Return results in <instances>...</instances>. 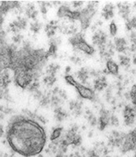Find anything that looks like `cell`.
Returning a JSON list of instances; mask_svg holds the SVG:
<instances>
[{"instance_id": "6da1fadb", "label": "cell", "mask_w": 136, "mask_h": 157, "mask_svg": "<svg viewBox=\"0 0 136 157\" xmlns=\"http://www.w3.org/2000/svg\"><path fill=\"white\" fill-rule=\"evenodd\" d=\"M7 140L12 150L29 157L40 154L46 142L45 129L34 120L17 115L10 120Z\"/></svg>"}, {"instance_id": "7a4b0ae2", "label": "cell", "mask_w": 136, "mask_h": 157, "mask_svg": "<svg viewBox=\"0 0 136 157\" xmlns=\"http://www.w3.org/2000/svg\"><path fill=\"white\" fill-rule=\"evenodd\" d=\"M64 79H65L66 83L68 84L75 88L80 98H83V99H86V100H90L91 101H97L95 91L89 88V87H86V86L80 83L78 80H76L72 75H65L64 76Z\"/></svg>"}, {"instance_id": "3957f363", "label": "cell", "mask_w": 136, "mask_h": 157, "mask_svg": "<svg viewBox=\"0 0 136 157\" xmlns=\"http://www.w3.org/2000/svg\"><path fill=\"white\" fill-rule=\"evenodd\" d=\"M68 42L73 46L74 50L83 52V53L86 54L88 56H92L95 52V48L86 41L83 33L73 34V36L68 39Z\"/></svg>"}, {"instance_id": "277c9868", "label": "cell", "mask_w": 136, "mask_h": 157, "mask_svg": "<svg viewBox=\"0 0 136 157\" xmlns=\"http://www.w3.org/2000/svg\"><path fill=\"white\" fill-rule=\"evenodd\" d=\"M97 4V2H90L86 7L83 8V10H80V17H79L78 21H80L81 26H82L83 30H85L90 26L91 19L96 12V8H97L96 5Z\"/></svg>"}, {"instance_id": "5b68a950", "label": "cell", "mask_w": 136, "mask_h": 157, "mask_svg": "<svg viewBox=\"0 0 136 157\" xmlns=\"http://www.w3.org/2000/svg\"><path fill=\"white\" fill-rule=\"evenodd\" d=\"M79 127L77 124H73L64 135V139L65 140L68 146L73 145V147H80L83 142V137L78 133Z\"/></svg>"}, {"instance_id": "8992f818", "label": "cell", "mask_w": 136, "mask_h": 157, "mask_svg": "<svg viewBox=\"0 0 136 157\" xmlns=\"http://www.w3.org/2000/svg\"><path fill=\"white\" fill-rule=\"evenodd\" d=\"M34 80H37V78L32 73L24 71H15V83L20 88L26 89Z\"/></svg>"}, {"instance_id": "52a82bcc", "label": "cell", "mask_w": 136, "mask_h": 157, "mask_svg": "<svg viewBox=\"0 0 136 157\" xmlns=\"http://www.w3.org/2000/svg\"><path fill=\"white\" fill-rule=\"evenodd\" d=\"M57 17L60 18H68L69 21H76L80 17V10H71L67 5H61L57 11Z\"/></svg>"}, {"instance_id": "ba28073f", "label": "cell", "mask_w": 136, "mask_h": 157, "mask_svg": "<svg viewBox=\"0 0 136 157\" xmlns=\"http://www.w3.org/2000/svg\"><path fill=\"white\" fill-rule=\"evenodd\" d=\"M120 149L123 154L135 150V129L132 130L129 133H126L124 141L120 147Z\"/></svg>"}, {"instance_id": "9c48e42d", "label": "cell", "mask_w": 136, "mask_h": 157, "mask_svg": "<svg viewBox=\"0 0 136 157\" xmlns=\"http://www.w3.org/2000/svg\"><path fill=\"white\" fill-rule=\"evenodd\" d=\"M126 133L120 132L117 130H112L108 136V145L112 147H120L124 141Z\"/></svg>"}, {"instance_id": "30bf717a", "label": "cell", "mask_w": 136, "mask_h": 157, "mask_svg": "<svg viewBox=\"0 0 136 157\" xmlns=\"http://www.w3.org/2000/svg\"><path fill=\"white\" fill-rule=\"evenodd\" d=\"M125 124L127 126H133L135 122V107L127 105L123 110Z\"/></svg>"}, {"instance_id": "8fae6325", "label": "cell", "mask_w": 136, "mask_h": 157, "mask_svg": "<svg viewBox=\"0 0 136 157\" xmlns=\"http://www.w3.org/2000/svg\"><path fill=\"white\" fill-rule=\"evenodd\" d=\"M27 25H28V21L26 18L21 17H17V19L15 20L14 21H12L9 25L10 30L13 32L15 34H19L20 30L26 29Z\"/></svg>"}, {"instance_id": "7c38bea8", "label": "cell", "mask_w": 136, "mask_h": 157, "mask_svg": "<svg viewBox=\"0 0 136 157\" xmlns=\"http://www.w3.org/2000/svg\"><path fill=\"white\" fill-rule=\"evenodd\" d=\"M100 49V54L101 58L105 59L106 61L110 60L113 55H114V45L111 41L107 42V44L99 48Z\"/></svg>"}, {"instance_id": "4fadbf2b", "label": "cell", "mask_w": 136, "mask_h": 157, "mask_svg": "<svg viewBox=\"0 0 136 157\" xmlns=\"http://www.w3.org/2000/svg\"><path fill=\"white\" fill-rule=\"evenodd\" d=\"M108 34L102 29H98L92 36V43L94 45L100 48L107 44Z\"/></svg>"}, {"instance_id": "5bb4252c", "label": "cell", "mask_w": 136, "mask_h": 157, "mask_svg": "<svg viewBox=\"0 0 136 157\" xmlns=\"http://www.w3.org/2000/svg\"><path fill=\"white\" fill-rule=\"evenodd\" d=\"M111 114L109 110H106L105 108H102L100 111V118L98 120V124L100 130L103 131L106 128L108 125L109 124V120Z\"/></svg>"}, {"instance_id": "9a60e30c", "label": "cell", "mask_w": 136, "mask_h": 157, "mask_svg": "<svg viewBox=\"0 0 136 157\" xmlns=\"http://www.w3.org/2000/svg\"><path fill=\"white\" fill-rule=\"evenodd\" d=\"M61 44V39L60 37L56 38H51L50 39V43H49V49L48 51L46 52V56L48 57H56V52L58 49V46Z\"/></svg>"}, {"instance_id": "2e32d148", "label": "cell", "mask_w": 136, "mask_h": 157, "mask_svg": "<svg viewBox=\"0 0 136 157\" xmlns=\"http://www.w3.org/2000/svg\"><path fill=\"white\" fill-rule=\"evenodd\" d=\"M114 49L120 53H126L128 50V43L125 38L116 37L114 39Z\"/></svg>"}, {"instance_id": "e0dca14e", "label": "cell", "mask_w": 136, "mask_h": 157, "mask_svg": "<svg viewBox=\"0 0 136 157\" xmlns=\"http://www.w3.org/2000/svg\"><path fill=\"white\" fill-rule=\"evenodd\" d=\"M76 78L80 81L79 83L86 85L87 84L88 79L90 78V69L87 67H82L75 73Z\"/></svg>"}, {"instance_id": "ac0fdd59", "label": "cell", "mask_w": 136, "mask_h": 157, "mask_svg": "<svg viewBox=\"0 0 136 157\" xmlns=\"http://www.w3.org/2000/svg\"><path fill=\"white\" fill-rule=\"evenodd\" d=\"M69 110L74 116L78 117L83 114V102L79 100H71L69 101Z\"/></svg>"}, {"instance_id": "d6986e66", "label": "cell", "mask_w": 136, "mask_h": 157, "mask_svg": "<svg viewBox=\"0 0 136 157\" xmlns=\"http://www.w3.org/2000/svg\"><path fill=\"white\" fill-rule=\"evenodd\" d=\"M11 75L7 69H4L0 73V90L7 89L8 85L11 83Z\"/></svg>"}, {"instance_id": "ffe728a7", "label": "cell", "mask_w": 136, "mask_h": 157, "mask_svg": "<svg viewBox=\"0 0 136 157\" xmlns=\"http://www.w3.org/2000/svg\"><path fill=\"white\" fill-rule=\"evenodd\" d=\"M117 8H118L120 16L125 21H127L128 19H130V4L128 2H119V3H117Z\"/></svg>"}, {"instance_id": "44dd1931", "label": "cell", "mask_w": 136, "mask_h": 157, "mask_svg": "<svg viewBox=\"0 0 136 157\" xmlns=\"http://www.w3.org/2000/svg\"><path fill=\"white\" fill-rule=\"evenodd\" d=\"M58 28L59 22L57 21H51L45 25L44 30H45L46 36L48 37L49 39H51V38H53L54 35L56 34V32Z\"/></svg>"}, {"instance_id": "7402d4cb", "label": "cell", "mask_w": 136, "mask_h": 157, "mask_svg": "<svg viewBox=\"0 0 136 157\" xmlns=\"http://www.w3.org/2000/svg\"><path fill=\"white\" fill-rule=\"evenodd\" d=\"M93 86H94V90L95 91H103L105 88L108 87L107 78L105 75H100L97 78H95L93 82Z\"/></svg>"}, {"instance_id": "603a6c76", "label": "cell", "mask_w": 136, "mask_h": 157, "mask_svg": "<svg viewBox=\"0 0 136 157\" xmlns=\"http://www.w3.org/2000/svg\"><path fill=\"white\" fill-rule=\"evenodd\" d=\"M104 72L108 75H117L119 73V66H117V64L115 61L110 59L106 61V70H105Z\"/></svg>"}, {"instance_id": "cb8c5ba5", "label": "cell", "mask_w": 136, "mask_h": 157, "mask_svg": "<svg viewBox=\"0 0 136 157\" xmlns=\"http://www.w3.org/2000/svg\"><path fill=\"white\" fill-rule=\"evenodd\" d=\"M68 113L65 110H64L61 106L54 109V118L57 122H63L68 119Z\"/></svg>"}, {"instance_id": "d4e9b609", "label": "cell", "mask_w": 136, "mask_h": 157, "mask_svg": "<svg viewBox=\"0 0 136 157\" xmlns=\"http://www.w3.org/2000/svg\"><path fill=\"white\" fill-rule=\"evenodd\" d=\"M114 9L115 6L112 3H107L102 9L101 16L105 18L106 21L112 19L114 17Z\"/></svg>"}, {"instance_id": "484cf974", "label": "cell", "mask_w": 136, "mask_h": 157, "mask_svg": "<svg viewBox=\"0 0 136 157\" xmlns=\"http://www.w3.org/2000/svg\"><path fill=\"white\" fill-rule=\"evenodd\" d=\"M25 14L28 18L35 21L39 15V11L36 9V7L33 3H29L25 7Z\"/></svg>"}, {"instance_id": "4316f807", "label": "cell", "mask_w": 136, "mask_h": 157, "mask_svg": "<svg viewBox=\"0 0 136 157\" xmlns=\"http://www.w3.org/2000/svg\"><path fill=\"white\" fill-rule=\"evenodd\" d=\"M86 119L87 120L88 123L90 124V126H92V127H95V125L98 124V120L97 118L94 115V113L90 110H87L86 111Z\"/></svg>"}, {"instance_id": "83f0119b", "label": "cell", "mask_w": 136, "mask_h": 157, "mask_svg": "<svg viewBox=\"0 0 136 157\" xmlns=\"http://www.w3.org/2000/svg\"><path fill=\"white\" fill-rule=\"evenodd\" d=\"M60 69H61V66H60L59 64L51 63L47 67H46V75L56 76V74L58 73V71H60Z\"/></svg>"}, {"instance_id": "f1b7e54d", "label": "cell", "mask_w": 136, "mask_h": 157, "mask_svg": "<svg viewBox=\"0 0 136 157\" xmlns=\"http://www.w3.org/2000/svg\"><path fill=\"white\" fill-rule=\"evenodd\" d=\"M42 28V24L38 20L33 21L30 23V30L34 34H38L41 30Z\"/></svg>"}, {"instance_id": "f546056e", "label": "cell", "mask_w": 136, "mask_h": 157, "mask_svg": "<svg viewBox=\"0 0 136 157\" xmlns=\"http://www.w3.org/2000/svg\"><path fill=\"white\" fill-rule=\"evenodd\" d=\"M63 130L64 128L62 127L55 128L53 129V131H52V132H51V137H50V140H51V142H53V141H55V140L60 138L61 134H62Z\"/></svg>"}, {"instance_id": "4dcf8cb0", "label": "cell", "mask_w": 136, "mask_h": 157, "mask_svg": "<svg viewBox=\"0 0 136 157\" xmlns=\"http://www.w3.org/2000/svg\"><path fill=\"white\" fill-rule=\"evenodd\" d=\"M56 80H57V78H56V76L46 75L43 78V79H42V82H43L44 84H46V86L51 87V86H53L54 84H55Z\"/></svg>"}, {"instance_id": "1f68e13d", "label": "cell", "mask_w": 136, "mask_h": 157, "mask_svg": "<svg viewBox=\"0 0 136 157\" xmlns=\"http://www.w3.org/2000/svg\"><path fill=\"white\" fill-rule=\"evenodd\" d=\"M118 58H119V62L120 65L124 67H127V66H130V58L129 56H127V55H124V54H120L118 56Z\"/></svg>"}, {"instance_id": "d6a6232c", "label": "cell", "mask_w": 136, "mask_h": 157, "mask_svg": "<svg viewBox=\"0 0 136 157\" xmlns=\"http://www.w3.org/2000/svg\"><path fill=\"white\" fill-rule=\"evenodd\" d=\"M81 154H82V156L83 157H100L99 153L95 149L83 151H81Z\"/></svg>"}, {"instance_id": "836d02e7", "label": "cell", "mask_w": 136, "mask_h": 157, "mask_svg": "<svg viewBox=\"0 0 136 157\" xmlns=\"http://www.w3.org/2000/svg\"><path fill=\"white\" fill-rule=\"evenodd\" d=\"M136 27V18L133 17L131 19H128L126 21V29L127 31H130L132 29H135Z\"/></svg>"}, {"instance_id": "e575fe53", "label": "cell", "mask_w": 136, "mask_h": 157, "mask_svg": "<svg viewBox=\"0 0 136 157\" xmlns=\"http://www.w3.org/2000/svg\"><path fill=\"white\" fill-rule=\"evenodd\" d=\"M39 4L40 5V10H41L42 14V16H43L44 17H46L47 10H48L49 7H51V2H39Z\"/></svg>"}, {"instance_id": "d590c367", "label": "cell", "mask_w": 136, "mask_h": 157, "mask_svg": "<svg viewBox=\"0 0 136 157\" xmlns=\"http://www.w3.org/2000/svg\"><path fill=\"white\" fill-rule=\"evenodd\" d=\"M130 100L132 101V105H134V107H135L136 104V85L134 84L132 86L131 90H130Z\"/></svg>"}, {"instance_id": "8d00e7d4", "label": "cell", "mask_w": 136, "mask_h": 157, "mask_svg": "<svg viewBox=\"0 0 136 157\" xmlns=\"http://www.w3.org/2000/svg\"><path fill=\"white\" fill-rule=\"evenodd\" d=\"M109 32L111 36L115 37L117 33V26L114 21H112L109 25Z\"/></svg>"}, {"instance_id": "74e56055", "label": "cell", "mask_w": 136, "mask_h": 157, "mask_svg": "<svg viewBox=\"0 0 136 157\" xmlns=\"http://www.w3.org/2000/svg\"><path fill=\"white\" fill-rule=\"evenodd\" d=\"M109 124L112 125V126H119V120H118V118L115 115H111L109 120Z\"/></svg>"}, {"instance_id": "f35d334b", "label": "cell", "mask_w": 136, "mask_h": 157, "mask_svg": "<svg viewBox=\"0 0 136 157\" xmlns=\"http://www.w3.org/2000/svg\"><path fill=\"white\" fill-rule=\"evenodd\" d=\"M24 39V37L21 34H16L14 36L12 37V40L14 42L15 44H20V43H21L22 40Z\"/></svg>"}, {"instance_id": "ab89813d", "label": "cell", "mask_w": 136, "mask_h": 157, "mask_svg": "<svg viewBox=\"0 0 136 157\" xmlns=\"http://www.w3.org/2000/svg\"><path fill=\"white\" fill-rule=\"evenodd\" d=\"M71 61H73V63L76 64V65H80L82 63V60H81L80 57H78V56H73L70 57Z\"/></svg>"}, {"instance_id": "60d3db41", "label": "cell", "mask_w": 136, "mask_h": 157, "mask_svg": "<svg viewBox=\"0 0 136 157\" xmlns=\"http://www.w3.org/2000/svg\"><path fill=\"white\" fill-rule=\"evenodd\" d=\"M71 3H72V5H73V7L76 9V8H79V7H82V6L84 4V2H81V1H74V2H72Z\"/></svg>"}, {"instance_id": "b9f144b4", "label": "cell", "mask_w": 136, "mask_h": 157, "mask_svg": "<svg viewBox=\"0 0 136 157\" xmlns=\"http://www.w3.org/2000/svg\"><path fill=\"white\" fill-rule=\"evenodd\" d=\"M135 39H136L135 32L131 31V33H130V39L132 44H134V45H135V42H136Z\"/></svg>"}, {"instance_id": "7bdbcfd3", "label": "cell", "mask_w": 136, "mask_h": 157, "mask_svg": "<svg viewBox=\"0 0 136 157\" xmlns=\"http://www.w3.org/2000/svg\"><path fill=\"white\" fill-rule=\"evenodd\" d=\"M4 134V129H3V126L0 124V137H2V135Z\"/></svg>"}, {"instance_id": "ee69618b", "label": "cell", "mask_w": 136, "mask_h": 157, "mask_svg": "<svg viewBox=\"0 0 136 157\" xmlns=\"http://www.w3.org/2000/svg\"><path fill=\"white\" fill-rule=\"evenodd\" d=\"M70 70H71V67H70V66H67V67H66V70H65L66 75H68V72L70 71Z\"/></svg>"}, {"instance_id": "f6af8a7d", "label": "cell", "mask_w": 136, "mask_h": 157, "mask_svg": "<svg viewBox=\"0 0 136 157\" xmlns=\"http://www.w3.org/2000/svg\"><path fill=\"white\" fill-rule=\"evenodd\" d=\"M133 63L135 65L136 64V60H135V54H134V56H133Z\"/></svg>"}]
</instances>
